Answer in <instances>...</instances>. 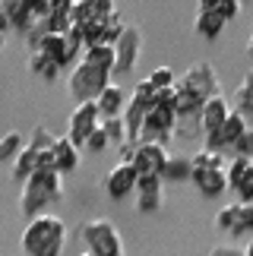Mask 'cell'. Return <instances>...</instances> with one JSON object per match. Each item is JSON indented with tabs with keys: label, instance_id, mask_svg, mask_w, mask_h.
<instances>
[{
	"label": "cell",
	"instance_id": "6da1fadb",
	"mask_svg": "<svg viewBox=\"0 0 253 256\" xmlns=\"http://www.w3.org/2000/svg\"><path fill=\"white\" fill-rule=\"evenodd\" d=\"M174 92H178V104H174V114L180 117H200L202 104L209 102L212 95H218V73L212 64H193L190 70H184L174 82Z\"/></svg>",
	"mask_w": 253,
	"mask_h": 256
},
{
	"label": "cell",
	"instance_id": "7a4b0ae2",
	"mask_svg": "<svg viewBox=\"0 0 253 256\" xmlns=\"http://www.w3.org/2000/svg\"><path fill=\"white\" fill-rule=\"evenodd\" d=\"M19 247L26 256H60L66 247V222L51 212L35 215L26 222Z\"/></svg>",
	"mask_w": 253,
	"mask_h": 256
},
{
	"label": "cell",
	"instance_id": "3957f363",
	"mask_svg": "<svg viewBox=\"0 0 253 256\" xmlns=\"http://www.w3.org/2000/svg\"><path fill=\"white\" fill-rule=\"evenodd\" d=\"M64 196V174L57 168H44V171H35L28 180L22 184V193H19V209L22 215L35 218L42 215L51 202H57Z\"/></svg>",
	"mask_w": 253,
	"mask_h": 256
},
{
	"label": "cell",
	"instance_id": "277c9868",
	"mask_svg": "<svg viewBox=\"0 0 253 256\" xmlns=\"http://www.w3.org/2000/svg\"><path fill=\"white\" fill-rule=\"evenodd\" d=\"M111 70L108 66H98V64H89V60H82L80 57V64L70 70V80H66V92H70V98L76 104L80 102H95L102 92H104V86L111 82Z\"/></svg>",
	"mask_w": 253,
	"mask_h": 256
},
{
	"label": "cell",
	"instance_id": "5b68a950",
	"mask_svg": "<svg viewBox=\"0 0 253 256\" xmlns=\"http://www.w3.org/2000/svg\"><path fill=\"white\" fill-rule=\"evenodd\" d=\"M80 238L86 244V253H92V256H124L120 231L108 218H89L80 228Z\"/></svg>",
	"mask_w": 253,
	"mask_h": 256
},
{
	"label": "cell",
	"instance_id": "8992f818",
	"mask_svg": "<svg viewBox=\"0 0 253 256\" xmlns=\"http://www.w3.org/2000/svg\"><path fill=\"white\" fill-rule=\"evenodd\" d=\"M174 126H178V114L164 104H152L136 142H164L168 146V140L174 136Z\"/></svg>",
	"mask_w": 253,
	"mask_h": 256
},
{
	"label": "cell",
	"instance_id": "52a82bcc",
	"mask_svg": "<svg viewBox=\"0 0 253 256\" xmlns=\"http://www.w3.org/2000/svg\"><path fill=\"white\" fill-rule=\"evenodd\" d=\"M140 51H142V32L140 26H126L120 38L114 42V73L118 76H126L133 73L136 60H140Z\"/></svg>",
	"mask_w": 253,
	"mask_h": 256
},
{
	"label": "cell",
	"instance_id": "ba28073f",
	"mask_svg": "<svg viewBox=\"0 0 253 256\" xmlns=\"http://www.w3.org/2000/svg\"><path fill=\"white\" fill-rule=\"evenodd\" d=\"M95 130H102V111H98V104L95 102H80L73 108V114H70V126H66V136L80 146H86V140L95 133Z\"/></svg>",
	"mask_w": 253,
	"mask_h": 256
},
{
	"label": "cell",
	"instance_id": "9c48e42d",
	"mask_svg": "<svg viewBox=\"0 0 253 256\" xmlns=\"http://www.w3.org/2000/svg\"><path fill=\"white\" fill-rule=\"evenodd\" d=\"M168 146L164 142H136L133 155V168L140 171V177H162L164 164H168Z\"/></svg>",
	"mask_w": 253,
	"mask_h": 256
},
{
	"label": "cell",
	"instance_id": "30bf717a",
	"mask_svg": "<svg viewBox=\"0 0 253 256\" xmlns=\"http://www.w3.org/2000/svg\"><path fill=\"white\" fill-rule=\"evenodd\" d=\"M136 184H140V171H136L130 162H118L104 174V193H108L111 200H126V196L136 190Z\"/></svg>",
	"mask_w": 253,
	"mask_h": 256
},
{
	"label": "cell",
	"instance_id": "8fae6325",
	"mask_svg": "<svg viewBox=\"0 0 253 256\" xmlns=\"http://www.w3.org/2000/svg\"><path fill=\"white\" fill-rule=\"evenodd\" d=\"M250 130V124H247V114H240L238 108H231V114H228V120L218 126V133H212V136H206V146L209 149H216V152H222V149H234V142L240 140Z\"/></svg>",
	"mask_w": 253,
	"mask_h": 256
},
{
	"label": "cell",
	"instance_id": "7c38bea8",
	"mask_svg": "<svg viewBox=\"0 0 253 256\" xmlns=\"http://www.w3.org/2000/svg\"><path fill=\"white\" fill-rule=\"evenodd\" d=\"M38 51H42L48 60H54L57 66H76L80 64L76 57H82L70 42H66V35H57V32H48L42 38V44H38Z\"/></svg>",
	"mask_w": 253,
	"mask_h": 256
},
{
	"label": "cell",
	"instance_id": "4fadbf2b",
	"mask_svg": "<svg viewBox=\"0 0 253 256\" xmlns=\"http://www.w3.org/2000/svg\"><path fill=\"white\" fill-rule=\"evenodd\" d=\"M231 108L234 104H228V98L225 95H212L206 104H202V111H200V133L202 136H212V133H218V126L228 120V114H231Z\"/></svg>",
	"mask_w": 253,
	"mask_h": 256
},
{
	"label": "cell",
	"instance_id": "5bb4252c",
	"mask_svg": "<svg viewBox=\"0 0 253 256\" xmlns=\"http://www.w3.org/2000/svg\"><path fill=\"white\" fill-rule=\"evenodd\" d=\"M133 196H136V209H140V212L162 209V202H164V180H162V177H140Z\"/></svg>",
	"mask_w": 253,
	"mask_h": 256
},
{
	"label": "cell",
	"instance_id": "9a60e30c",
	"mask_svg": "<svg viewBox=\"0 0 253 256\" xmlns=\"http://www.w3.org/2000/svg\"><path fill=\"white\" fill-rule=\"evenodd\" d=\"M80 162H82V149L76 146L70 136H57L54 140V164H57V171L60 174H70L80 168Z\"/></svg>",
	"mask_w": 253,
	"mask_h": 256
},
{
	"label": "cell",
	"instance_id": "2e32d148",
	"mask_svg": "<svg viewBox=\"0 0 253 256\" xmlns=\"http://www.w3.org/2000/svg\"><path fill=\"white\" fill-rule=\"evenodd\" d=\"M126 92L118 86V82H108L104 86V92L95 98V104H98V111H102V117H124V111H126Z\"/></svg>",
	"mask_w": 253,
	"mask_h": 256
},
{
	"label": "cell",
	"instance_id": "e0dca14e",
	"mask_svg": "<svg viewBox=\"0 0 253 256\" xmlns=\"http://www.w3.org/2000/svg\"><path fill=\"white\" fill-rule=\"evenodd\" d=\"M193 184H196V190L202 196H222L228 190V171L225 168H212V171H200L190 177Z\"/></svg>",
	"mask_w": 253,
	"mask_h": 256
},
{
	"label": "cell",
	"instance_id": "ac0fdd59",
	"mask_svg": "<svg viewBox=\"0 0 253 256\" xmlns=\"http://www.w3.org/2000/svg\"><path fill=\"white\" fill-rule=\"evenodd\" d=\"M35 171H38V149H32V146L26 142V149L13 158V164H10V174H13L16 184H26Z\"/></svg>",
	"mask_w": 253,
	"mask_h": 256
},
{
	"label": "cell",
	"instance_id": "d6986e66",
	"mask_svg": "<svg viewBox=\"0 0 253 256\" xmlns=\"http://www.w3.org/2000/svg\"><path fill=\"white\" fill-rule=\"evenodd\" d=\"M193 174V164H190V155H168V164L162 171V180L164 184H180V180H190Z\"/></svg>",
	"mask_w": 253,
	"mask_h": 256
},
{
	"label": "cell",
	"instance_id": "ffe728a7",
	"mask_svg": "<svg viewBox=\"0 0 253 256\" xmlns=\"http://www.w3.org/2000/svg\"><path fill=\"white\" fill-rule=\"evenodd\" d=\"M228 22L222 19L218 13H202V10H196V22H193V28H196V35L209 38V42H216V38L222 35V28H225Z\"/></svg>",
	"mask_w": 253,
	"mask_h": 256
},
{
	"label": "cell",
	"instance_id": "44dd1931",
	"mask_svg": "<svg viewBox=\"0 0 253 256\" xmlns=\"http://www.w3.org/2000/svg\"><path fill=\"white\" fill-rule=\"evenodd\" d=\"M190 164H193V174H200V171H212V168H225V158H222V152L216 149H209V146H202V149H196L190 155ZM190 174V177H193Z\"/></svg>",
	"mask_w": 253,
	"mask_h": 256
},
{
	"label": "cell",
	"instance_id": "7402d4cb",
	"mask_svg": "<svg viewBox=\"0 0 253 256\" xmlns=\"http://www.w3.org/2000/svg\"><path fill=\"white\" fill-rule=\"evenodd\" d=\"M28 70H32L35 76H42L44 82H54L57 76H60L64 66H57L54 60H48L42 51H28Z\"/></svg>",
	"mask_w": 253,
	"mask_h": 256
},
{
	"label": "cell",
	"instance_id": "603a6c76",
	"mask_svg": "<svg viewBox=\"0 0 253 256\" xmlns=\"http://www.w3.org/2000/svg\"><path fill=\"white\" fill-rule=\"evenodd\" d=\"M234 108L240 114H253V66L247 70L244 80H240V86L234 88Z\"/></svg>",
	"mask_w": 253,
	"mask_h": 256
},
{
	"label": "cell",
	"instance_id": "cb8c5ba5",
	"mask_svg": "<svg viewBox=\"0 0 253 256\" xmlns=\"http://www.w3.org/2000/svg\"><path fill=\"white\" fill-rule=\"evenodd\" d=\"M22 149H26V136H22V133L10 130V133L0 136V162H10V164H13V158H16Z\"/></svg>",
	"mask_w": 253,
	"mask_h": 256
},
{
	"label": "cell",
	"instance_id": "d4e9b609",
	"mask_svg": "<svg viewBox=\"0 0 253 256\" xmlns=\"http://www.w3.org/2000/svg\"><path fill=\"white\" fill-rule=\"evenodd\" d=\"M253 168V158H244V155H234V158H228L225 171H228V190H238L240 180L247 177V171Z\"/></svg>",
	"mask_w": 253,
	"mask_h": 256
},
{
	"label": "cell",
	"instance_id": "484cf974",
	"mask_svg": "<svg viewBox=\"0 0 253 256\" xmlns=\"http://www.w3.org/2000/svg\"><path fill=\"white\" fill-rule=\"evenodd\" d=\"M82 60L89 64H98V66H108L114 73V44H92L82 51Z\"/></svg>",
	"mask_w": 253,
	"mask_h": 256
},
{
	"label": "cell",
	"instance_id": "4316f807",
	"mask_svg": "<svg viewBox=\"0 0 253 256\" xmlns=\"http://www.w3.org/2000/svg\"><path fill=\"white\" fill-rule=\"evenodd\" d=\"M102 130H104V136H108L114 146L130 142V140H126V124H124V117H102Z\"/></svg>",
	"mask_w": 253,
	"mask_h": 256
},
{
	"label": "cell",
	"instance_id": "83f0119b",
	"mask_svg": "<svg viewBox=\"0 0 253 256\" xmlns=\"http://www.w3.org/2000/svg\"><path fill=\"white\" fill-rule=\"evenodd\" d=\"M231 238H253V206H250V202H240L238 222H234V231H231Z\"/></svg>",
	"mask_w": 253,
	"mask_h": 256
},
{
	"label": "cell",
	"instance_id": "f1b7e54d",
	"mask_svg": "<svg viewBox=\"0 0 253 256\" xmlns=\"http://www.w3.org/2000/svg\"><path fill=\"white\" fill-rule=\"evenodd\" d=\"M238 209H240V202H228V206H222V209L216 212V228H218L222 234H231V231H234Z\"/></svg>",
	"mask_w": 253,
	"mask_h": 256
},
{
	"label": "cell",
	"instance_id": "f546056e",
	"mask_svg": "<svg viewBox=\"0 0 253 256\" xmlns=\"http://www.w3.org/2000/svg\"><path fill=\"white\" fill-rule=\"evenodd\" d=\"M73 26H89V22H95V4H92V0H76V4H73Z\"/></svg>",
	"mask_w": 253,
	"mask_h": 256
},
{
	"label": "cell",
	"instance_id": "4dcf8cb0",
	"mask_svg": "<svg viewBox=\"0 0 253 256\" xmlns=\"http://www.w3.org/2000/svg\"><path fill=\"white\" fill-rule=\"evenodd\" d=\"M54 140H57V136L51 133V130H48V126H35V130L32 133H28V146H32V149H38V152H44V149H54Z\"/></svg>",
	"mask_w": 253,
	"mask_h": 256
},
{
	"label": "cell",
	"instance_id": "1f68e13d",
	"mask_svg": "<svg viewBox=\"0 0 253 256\" xmlns=\"http://www.w3.org/2000/svg\"><path fill=\"white\" fill-rule=\"evenodd\" d=\"M146 80H149V82H152V88L158 92V88H171L174 82H178V76H174L171 66H155V70L146 76Z\"/></svg>",
	"mask_w": 253,
	"mask_h": 256
},
{
	"label": "cell",
	"instance_id": "d6a6232c",
	"mask_svg": "<svg viewBox=\"0 0 253 256\" xmlns=\"http://www.w3.org/2000/svg\"><path fill=\"white\" fill-rule=\"evenodd\" d=\"M22 10H28L32 13V19H44L48 13H51V0H16Z\"/></svg>",
	"mask_w": 253,
	"mask_h": 256
},
{
	"label": "cell",
	"instance_id": "836d02e7",
	"mask_svg": "<svg viewBox=\"0 0 253 256\" xmlns=\"http://www.w3.org/2000/svg\"><path fill=\"white\" fill-rule=\"evenodd\" d=\"M111 146V140L104 136V130H95L89 140H86V146H82V152H92V155H98V152H104Z\"/></svg>",
	"mask_w": 253,
	"mask_h": 256
},
{
	"label": "cell",
	"instance_id": "e575fe53",
	"mask_svg": "<svg viewBox=\"0 0 253 256\" xmlns=\"http://www.w3.org/2000/svg\"><path fill=\"white\" fill-rule=\"evenodd\" d=\"M240 6H244V0H218V10H216V13L225 19V22H231V19L240 16Z\"/></svg>",
	"mask_w": 253,
	"mask_h": 256
},
{
	"label": "cell",
	"instance_id": "d590c367",
	"mask_svg": "<svg viewBox=\"0 0 253 256\" xmlns=\"http://www.w3.org/2000/svg\"><path fill=\"white\" fill-rule=\"evenodd\" d=\"M238 202H250L253 206V168L247 171V177H244V180H240V186H238Z\"/></svg>",
	"mask_w": 253,
	"mask_h": 256
},
{
	"label": "cell",
	"instance_id": "8d00e7d4",
	"mask_svg": "<svg viewBox=\"0 0 253 256\" xmlns=\"http://www.w3.org/2000/svg\"><path fill=\"white\" fill-rule=\"evenodd\" d=\"M234 152L244 155V158H253V130H247V133L234 142Z\"/></svg>",
	"mask_w": 253,
	"mask_h": 256
},
{
	"label": "cell",
	"instance_id": "74e56055",
	"mask_svg": "<svg viewBox=\"0 0 253 256\" xmlns=\"http://www.w3.org/2000/svg\"><path fill=\"white\" fill-rule=\"evenodd\" d=\"M95 4V19H111L118 13V6H114V0H92Z\"/></svg>",
	"mask_w": 253,
	"mask_h": 256
},
{
	"label": "cell",
	"instance_id": "f35d334b",
	"mask_svg": "<svg viewBox=\"0 0 253 256\" xmlns=\"http://www.w3.org/2000/svg\"><path fill=\"white\" fill-rule=\"evenodd\" d=\"M73 4H76V0H51V13L54 16H70L73 13Z\"/></svg>",
	"mask_w": 253,
	"mask_h": 256
},
{
	"label": "cell",
	"instance_id": "ab89813d",
	"mask_svg": "<svg viewBox=\"0 0 253 256\" xmlns=\"http://www.w3.org/2000/svg\"><path fill=\"white\" fill-rule=\"evenodd\" d=\"M133 155H136V142L118 146V158H120V162H130V164H133Z\"/></svg>",
	"mask_w": 253,
	"mask_h": 256
},
{
	"label": "cell",
	"instance_id": "60d3db41",
	"mask_svg": "<svg viewBox=\"0 0 253 256\" xmlns=\"http://www.w3.org/2000/svg\"><path fill=\"white\" fill-rule=\"evenodd\" d=\"M209 256H244V250H234V247H216Z\"/></svg>",
	"mask_w": 253,
	"mask_h": 256
},
{
	"label": "cell",
	"instance_id": "b9f144b4",
	"mask_svg": "<svg viewBox=\"0 0 253 256\" xmlns=\"http://www.w3.org/2000/svg\"><path fill=\"white\" fill-rule=\"evenodd\" d=\"M200 10H202V13H216V10H218V0H200Z\"/></svg>",
	"mask_w": 253,
	"mask_h": 256
},
{
	"label": "cell",
	"instance_id": "7bdbcfd3",
	"mask_svg": "<svg viewBox=\"0 0 253 256\" xmlns=\"http://www.w3.org/2000/svg\"><path fill=\"white\" fill-rule=\"evenodd\" d=\"M247 57H253V28H250V38H247Z\"/></svg>",
	"mask_w": 253,
	"mask_h": 256
},
{
	"label": "cell",
	"instance_id": "ee69618b",
	"mask_svg": "<svg viewBox=\"0 0 253 256\" xmlns=\"http://www.w3.org/2000/svg\"><path fill=\"white\" fill-rule=\"evenodd\" d=\"M244 256H253V238L247 240V247H244Z\"/></svg>",
	"mask_w": 253,
	"mask_h": 256
},
{
	"label": "cell",
	"instance_id": "f6af8a7d",
	"mask_svg": "<svg viewBox=\"0 0 253 256\" xmlns=\"http://www.w3.org/2000/svg\"><path fill=\"white\" fill-rule=\"evenodd\" d=\"M4 44H6V32L0 28V51H4Z\"/></svg>",
	"mask_w": 253,
	"mask_h": 256
},
{
	"label": "cell",
	"instance_id": "bcb514c9",
	"mask_svg": "<svg viewBox=\"0 0 253 256\" xmlns=\"http://www.w3.org/2000/svg\"><path fill=\"white\" fill-rule=\"evenodd\" d=\"M80 256H92V253H80Z\"/></svg>",
	"mask_w": 253,
	"mask_h": 256
},
{
	"label": "cell",
	"instance_id": "7dc6e473",
	"mask_svg": "<svg viewBox=\"0 0 253 256\" xmlns=\"http://www.w3.org/2000/svg\"><path fill=\"white\" fill-rule=\"evenodd\" d=\"M0 4H4V0H0Z\"/></svg>",
	"mask_w": 253,
	"mask_h": 256
},
{
	"label": "cell",
	"instance_id": "c3c4849f",
	"mask_svg": "<svg viewBox=\"0 0 253 256\" xmlns=\"http://www.w3.org/2000/svg\"><path fill=\"white\" fill-rule=\"evenodd\" d=\"M0 164H4V162H0Z\"/></svg>",
	"mask_w": 253,
	"mask_h": 256
}]
</instances>
